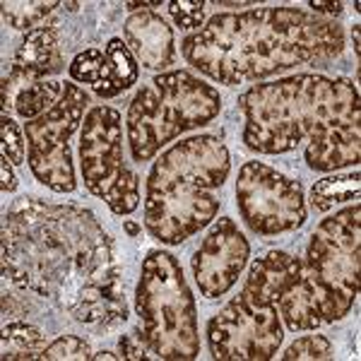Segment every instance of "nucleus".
Masks as SVG:
<instances>
[{
    "label": "nucleus",
    "instance_id": "nucleus-1",
    "mask_svg": "<svg viewBox=\"0 0 361 361\" xmlns=\"http://www.w3.org/2000/svg\"><path fill=\"white\" fill-rule=\"evenodd\" d=\"M342 49L345 32L335 20L299 8L219 13L180 42L188 66L229 87L255 82L304 63L325 66Z\"/></svg>",
    "mask_w": 361,
    "mask_h": 361
},
{
    "label": "nucleus",
    "instance_id": "nucleus-2",
    "mask_svg": "<svg viewBox=\"0 0 361 361\" xmlns=\"http://www.w3.org/2000/svg\"><path fill=\"white\" fill-rule=\"evenodd\" d=\"M3 277L70 308L85 284L111 267L114 243L94 212L20 197L3 214Z\"/></svg>",
    "mask_w": 361,
    "mask_h": 361
},
{
    "label": "nucleus",
    "instance_id": "nucleus-3",
    "mask_svg": "<svg viewBox=\"0 0 361 361\" xmlns=\"http://www.w3.org/2000/svg\"><path fill=\"white\" fill-rule=\"evenodd\" d=\"M231 157L214 135L171 145L152 164L145 183V226L164 246H178L217 217L214 190L229 178Z\"/></svg>",
    "mask_w": 361,
    "mask_h": 361
},
{
    "label": "nucleus",
    "instance_id": "nucleus-4",
    "mask_svg": "<svg viewBox=\"0 0 361 361\" xmlns=\"http://www.w3.org/2000/svg\"><path fill=\"white\" fill-rule=\"evenodd\" d=\"M238 104L246 114L243 142L258 154L292 152L333 118L361 109L357 85L323 75H292L253 85Z\"/></svg>",
    "mask_w": 361,
    "mask_h": 361
},
{
    "label": "nucleus",
    "instance_id": "nucleus-5",
    "mask_svg": "<svg viewBox=\"0 0 361 361\" xmlns=\"http://www.w3.org/2000/svg\"><path fill=\"white\" fill-rule=\"evenodd\" d=\"M222 111V97L200 78L171 70L140 87L126 116V137L133 161L154 159L180 133L212 123Z\"/></svg>",
    "mask_w": 361,
    "mask_h": 361
},
{
    "label": "nucleus",
    "instance_id": "nucleus-6",
    "mask_svg": "<svg viewBox=\"0 0 361 361\" xmlns=\"http://www.w3.org/2000/svg\"><path fill=\"white\" fill-rule=\"evenodd\" d=\"M135 311L140 337L154 359H197L200 335L195 296L176 255L166 250H149L145 255L135 289Z\"/></svg>",
    "mask_w": 361,
    "mask_h": 361
},
{
    "label": "nucleus",
    "instance_id": "nucleus-7",
    "mask_svg": "<svg viewBox=\"0 0 361 361\" xmlns=\"http://www.w3.org/2000/svg\"><path fill=\"white\" fill-rule=\"evenodd\" d=\"M361 205L354 202L323 219L311 234L304 272L313 282L325 325L349 316L361 277Z\"/></svg>",
    "mask_w": 361,
    "mask_h": 361
},
{
    "label": "nucleus",
    "instance_id": "nucleus-8",
    "mask_svg": "<svg viewBox=\"0 0 361 361\" xmlns=\"http://www.w3.org/2000/svg\"><path fill=\"white\" fill-rule=\"evenodd\" d=\"M80 171L85 188L104 200L114 214L135 212L140 178L123 157V118L116 109L92 106L85 114L80 135Z\"/></svg>",
    "mask_w": 361,
    "mask_h": 361
},
{
    "label": "nucleus",
    "instance_id": "nucleus-9",
    "mask_svg": "<svg viewBox=\"0 0 361 361\" xmlns=\"http://www.w3.org/2000/svg\"><path fill=\"white\" fill-rule=\"evenodd\" d=\"M90 94L80 85L66 82V94L49 114L25 123L27 164L34 178L54 193H73L78 188L70 137L85 118Z\"/></svg>",
    "mask_w": 361,
    "mask_h": 361
},
{
    "label": "nucleus",
    "instance_id": "nucleus-10",
    "mask_svg": "<svg viewBox=\"0 0 361 361\" xmlns=\"http://www.w3.org/2000/svg\"><path fill=\"white\" fill-rule=\"evenodd\" d=\"M236 207L255 234L277 236L306 222V197L299 180L263 161H246L236 180Z\"/></svg>",
    "mask_w": 361,
    "mask_h": 361
},
{
    "label": "nucleus",
    "instance_id": "nucleus-11",
    "mask_svg": "<svg viewBox=\"0 0 361 361\" xmlns=\"http://www.w3.org/2000/svg\"><path fill=\"white\" fill-rule=\"evenodd\" d=\"M207 345L219 361H265L282 345L277 306H255L241 294L207 323Z\"/></svg>",
    "mask_w": 361,
    "mask_h": 361
},
{
    "label": "nucleus",
    "instance_id": "nucleus-12",
    "mask_svg": "<svg viewBox=\"0 0 361 361\" xmlns=\"http://www.w3.org/2000/svg\"><path fill=\"white\" fill-rule=\"evenodd\" d=\"M250 246L234 219L222 217L202 238L190 260L197 289L205 299H219L236 284L248 263Z\"/></svg>",
    "mask_w": 361,
    "mask_h": 361
},
{
    "label": "nucleus",
    "instance_id": "nucleus-13",
    "mask_svg": "<svg viewBox=\"0 0 361 361\" xmlns=\"http://www.w3.org/2000/svg\"><path fill=\"white\" fill-rule=\"evenodd\" d=\"M306 147V164L313 171H337L359 166L361 159V109L333 118L313 133Z\"/></svg>",
    "mask_w": 361,
    "mask_h": 361
},
{
    "label": "nucleus",
    "instance_id": "nucleus-14",
    "mask_svg": "<svg viewBox=\"0 0 361 361\" xmlns=\"http://www.w3.org/2000/svg\"><path fill=\"white\" fill-rule=\"evenodd\" d=\"M78 323L87 325H104L114 328L128 320V304H126V279L118 275V270L109 267L97 279L85 284L82 292L78 294L75 304L68 308Z\"/></svg>",
    "mask_w": 361,
    "mask_h": 361
},
{
    "label": "nucleus",
    "instance_id": "nucleus-15",
    "mask_svg": "<svg viewBox=\"0 0 361 361\" xmlns=\"http://www.w3.org/2000/svg\"><path fill=\"white\" fill-rule=\"evenodd\" d=\"M301 270H304L301 258H294L284 250H270L250 265L241 296L255 306H275L279 296L301 277Z\"/></svg>",
    "mask_w": 361,
    "mask_h": 361
},
{
    "label": "nucleus",
    "instance_id": "nucleus-16",
    "mask_svg": "<svg viewBox=\"0 0 361 361\" xmlns=\"http://www.w3.org/2000/svg\"><path fill=\"white\" fill-rule=\"evenodd\" d=\"M126 44L130 54L135 56L137 63L145 68H161L171 66L176 58V39H173V29L166 25L161 15L154 10H145L135 13L126 20L123 25Z\"/></svg>",
    "mask_w": 361,
    "mask_h": 361
},
{
    "label": "nucleus",
    "instance_id": "nucleus-17",
    "mask_svg": "<svg viewBox=\"0 0 361 361\" xmlns=\"http://www.w3.org/2000/svg\"><path fill=\"white\" fill-rule=\"evenodd\" d=\"M63 70V56L58 46V29L56 27H37L25 34L22 44L17 46L13 58V70L8 80L17 90L29 82H39L46 75H54Z\"/></svg>",
    "mask_w": 361,
    "mask_h": 361
},
{
    "label": "nucleus",
    "instance_id": "nucleus-18",
    "mask_svg": "<svg viewBox=\"0 0 361 361\" xmlns=\"http://www.w3.org/2000/svg\"><path fill=\"white\" fill-rule=\"evenodd\" d=\"M275 306H277L279 318L284 320L287 330H292V333L318 330L320 325H325L316 287H313V282L308 279L304 270H301V277L296 279L292 287L279 296V301Z\"/></svg>",
    "mask_w": 361,
    "mask_h": 361
},
{
    "label": "nucleus",
    "instance_id": "nucleus-19",
    "mask_svg": "<svg viewBox=\"0 0 361 361\" xmlns=\"http://www.w3.org/2000/svg\"><path fill=\"white\" fill-rule=\"evenodd\" d=\"M137 61L130 54L128 44L121 37H114L104 49V73L94 85V92L102 99H111L123 94L137 82Z\"/></svg>",
    "mask_w": 361,
    "mask_h": 361
},
{
    "label": "nucleus",
    "instance_id": "nucleus-20",
    "mask_svg": "<svg viewBox=\"0 0 361 361\" xmlns=\"http://www.w3.org/2000/svg\"><path fill=\"white\" fill-rule=\"evenodd\" d=\"M46 349V337L37 325L22 323V320H13V323L3 325V345H0V357L3 361L15 359H42Z\"/></svg>",
    "mask_w": 361,
    "mask_h": 361
},
{
    "label": "nucleus",
    "instance_id": "nucleus-21",
    "mask_svg": "<svg viewBox=\"0 0 361 361\" xmlns=\"http://www.w3.org/2000/svg\"><path fill=\"white\" fill-rule=\"evenodd\" d=\"M63 94H66V82H49V80L29 82L17 90L15 114L22 121H34L39 116L49 114L63 99Z\"/></svg>",
    "mask_w": 361,
    "mask_h": 361
},
{
    "label": "nucleus",
    "instance_id": "nucleus-22",
    "mask_svg": "<svg viewBox=\"0 0 361 361\" xmlns=\"http://www.w3.org/2000/svg\"><path fill=\"white\" fill-rule=\"evenodd\" d=\"M359 190L361 176L357 169L340 176H328L311 188V207L318 212H328L340 202H359Z\"/></svg>",
    "mask_w": 361,
    "mask_h": 361
},
{
    "label": "nucleus",
    "instance_id": "nucleus-23",
    "mask_svg": "<svg viewBox=\"0 0 361 361\" xmlns=\"http://www.w3.org/2000/svg\"><path fill=\"white\" fill-rule=\"evenodd\" d=\"M61 5L63 3H58V0H51V3H44V0H37V3H8L5 0L0 8H3V20L10 27L32 32V29L42 27L46 17L54 13L56 8H61Z\"/></svg>",
    "mask_w": 361,
    "mask_h": 361
},
{
    "label": "nucleus",
    "instance_id": "nucleus-24",
    "mask_svg": "<svg viewBox=\"0 0 361 361\" xmlns=\"http://www.w3.org/2000/svg\"><path fill=\"white\" fill-rule=\"evenodd\" d=\"M70 78L82 85H97L104 73V51L102 49H85L73 58L68 66Z\"/></svg>",
    "mask_w": 361,
    "mask_h": 361
},
{
    "label": "nucleus",
    "instance_id": "nucleus-25",
    "mask_svg": "<svg viewBox=\"0 0 361 361\" xmlns=\"http://www.w3.org/2000/svg\"><path fill=\"white\" fill-rule=\"evenodd\" d=\"M0 137H3V149H0V154L8 157L15 166L25 164L27 161V137L10 114H0Z\"/></svg>",
    "mask_w": 361,
    "mask_h": 361
},
{
    "label": "nucleus",
    "instance_id": "nucleus-26",
    "mask_svg": "<svg viewBox=\"0 0 361 361\" xmlns=\"http://www.w3.org/2000/svg\"><path fill=\"white\" fill-rule=\"evenodd\" d=\"M333 354V342L323 335H306L299 337L294 345L287 347V352L282 354L284 361H318V359H330Z\"/></svg>",
    "mask_w": 361,
    "mask_h": 361
},
{
    "label": "nucleus",
    "instance_id": "nucleus-27",
    "mask_svg": "<svg viewBox=\"0 0 361 361\" xmlns=\"http://www.w3.org/2000/svg\"><path fill=\"white\" fill-rule=\"evenodd\" d=\"M92 357V347L90 342H85L82 337H75V335H63L54 340L51 345H46L42 359L44 361H85Z\"/></svg>",
    "mask_w": 361,
    "mask_h": 361
},
{
    "label": "nucleus",
    "instance_id": "nucleus-28",
    "mask_svg": "<svg viewBox=\"0 0 361 361\" xmlns=\"http://www.w3.org/2000/svg\"><path fill=\"white\" fill-rule=\"evenodd\" d=\"M166 8L180 29L205 27V3L202 0H171V3H166Z\"/></svg>",
    "mask_w": 361,
    "mask_h": 361
},
{
    "label": "nucleus",
    "instance_id": "nucleus-29",
    "mask_svg": "<svg viewBox=\"0 0 361 361\" xmlns=\"http://www.w3.org/2000/svg\"><path fill=\"white\" fill-rule=\"evenodd\" d=\"M118 352H121V359H130V361L154 359V354L149 352L147 345L142 342V337H140V330H133L130 335L121 337V340H118Z\"/></svg>",
    "mask_w": 361,
    "mask_h": 361
},
{
    "label": "nucleus",
    "instance_id": "nucleus-30",
    "mask_svg": "<svg viewBox=\"0 0 361 361\" xmlns=\"http://www.w3.org/2000/svg\"><path fill=\"white\" fill-rule=\"evenodd\" d=\"M0 190H3V195L15 193L17 190V176H15L13 161L5 154H0Z\"/></svg>",
    "mask_w": 361,
    "mask_h": 361
},
{
    "label": "nucleus",
    "instance_id": "nucleus-31",
    "mask_svg": "<svg viewBox=\"0 0 361 361\" xmlns=\"http://www.w3.org/2000/svg\"><path fill=\"white\" fill-rule=\"evenodd\" d=\"M308 8H311L313 15L323 17V20H330V17L340 15L342 10H345V3H318V0H311Z\"/></svg>",
    "mask_w": 361,
    "mask_h": 361
},
{
    "label": "nucleus",
    "instance_id": "nucleus-32",
    "mask_svg": "<svg viewBox=\"0 0 361 361\" xmlns=\"http://www.w3.org/2000/svg\"><path fill=\"white\" fill-rule=\"evenodd\" d=\"M121 359V354H114V352H99V354H92L90 361H116Z\"/></svg>",
    "mask_w": 361,
    "mask_h": 361
},
{
    "label": "nucleus",
    "instance_id": "nucleus-33",
    "mask_svg": "<svg viewBox=\"0 0 361 361\" xmlns=\"http://www.w3.org/2000/svg\"><path fill=\"white\" fill-rule=\"evenodd\" d=\"M359 32H361V27H359V25H357V27H354V29H352V42H354V54H357V56L361 54V46H359V44H361V39H359Z\"/></svg>",
    "mask_w": 361,
    "mask_h": 361
},
{
    "label": "nucleus",
    "instance_id": "nucleus-34",
    "mask_svg": "<svg viewBox=\"0 0 361 361\" xmlns=\"http://www.w3.org/2000/svg\"><path fill=\"white\" fill-rule=\"evenodd\" d=\"M123 226H126V231H128L130 236H137V234H140V226H137L135 222H126Z\"/></svg>",
    "mask_w": 361,
    "mask_h": 361
},
{
    "label": "nucleus",
    "instance_id": "nucleus-35",
    "mask_svg": "<svg viewBox=\"0 0 361 361\" xmlns=\"http://www.w3.org/2000/svg\"><path fill=\"white\" fill-rule=\"evenodd\" d=\"M217 5H222V8H248L253 3H217Z\"/></svg>",
    "mask_w": 361,
    "mask_h": 361
}]
</instances>
